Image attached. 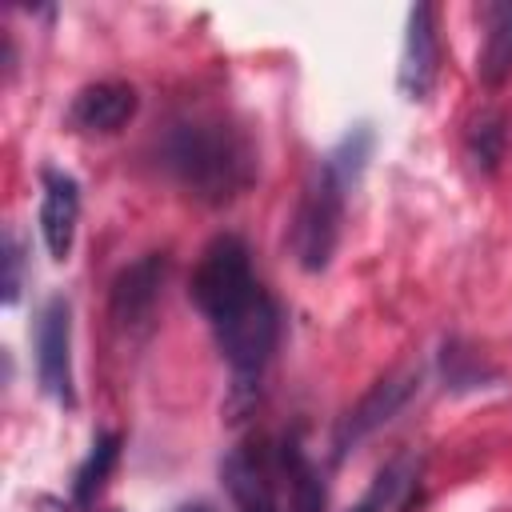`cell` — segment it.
Segmentation results:
<instances>
[{
	"instance_id": "18",
	"label": "cell",
	"mask_w": 512,
	"mask_h": 512,
	"mask_svg": "<svg viewBox=\"0 0 512 512\" xmlns=\"http://www.w3.org/2000/svg\"><path fill=\"white\" fill-rule=\"evenodd\" d=\"M4 304L12 308L16 300H20V292H24V244H20V236L8 228L4 232Z\"/></svg>"
},
{
	"instance_id": "16",
	"label": "cell",
	"mask_w": 512,
	"mask_h": 512,
	"mask_svg": "<svg viewBox=\"0 0 512 512\" xmlns=\"http://www.w3.org/2000/svg\"><path fill=\"white\" fill-rule=\"evenodd\" d=\"M372 144H376V132H372V124H352L336 144H332V152L328 156H320L348 188H356L360 184V176H364V168H368V156H372Z\"/></svg>"
},
{
	"instance_id": "9",
	"label": "cell",
	"mask_w": 512,
	"mask_h": 512,
	"mask_svg": "<svg viewBox=\"0 0 512 512\" xmlns=\"http://www.w3.org/2000/svg\"><path fill=\"white\" fill-rule=\"evenodd\" d=\"M44 196H40V236L52 260H68L72 252V236H76V220H80V184L68 172L44 168L40 172Z\"/></svg>"
},
{
	"instance_id": "17",
	"label": "cell",
	"mask_w": 512,
	"mask_h": 512,
	"mask_svg": "<svg viewBox=\"0 0 512 512\" xmlns=\"http://www.w3.org/2000/svg\"><path fill=\"white\" fill-rule=\"evenodd\" d=\"M504 140H508L504 116H500V112H480V116L468 124V136H464L468 160H472L480 172H496L500 160H504Z\"/></svg>"
},
{
	"instance_id": "20",
	"label": "cell",
	"mask_w": 512,
	"mask_h": 512,
	"mask_svg": "<svg viewBox=\"0 0 512 512\" xmlns=\"http://www.w3.org/2000/svg\"><path fill=\"white\" fill-rule=\"evenodd\" d=\"M176 512H216V508H212L208 500H192V504H180Z\"/></svg>"
},
{
	"instance_id": "6",
	"label": "cell",
	"mask_w": 512,
	"mask_h": 512,
	"mask_svg": "<svg viewBox=\"0 0 512 512\" xmlns=\"http://www.w3.org/2000/svg\"><path fill=\"white\" fill-rule=\"evenodd\" d=\"M420 388V372L416 368H404V372H392L384 380H376L336 424L332 432V460H344L364 436H372L376 428H384Z\"/></svg>"
},
{
	"instance_id": "1",
	"label": "cell",
	"mask_w": 512,
	"mask_h": 512,
	"mask_svg": "<svg viewBox=\"0 0 512 512\" xmlns=\"http://www.w3.org/2000/svg\"><path fill=\"white\" fill-rule=\"evenodd\" d=\"M192 304L204 312L220 356L232 364V404L228 420H244L256 400V380L280 340V308L252 276V252L240 236L224 232L208 240L200 264L188 280Z\"/></svg>"
},
{
	"instance_id": "13",
	"label": "cell",
	"mask_w": 512,
	"mask_h": 512,
	"mask_svg": "<svg viewBox=\"0 0 512 512\" xmlns=\"http://www.w3.org/2000/svg\"><path fill=\"white\" fill-rule=\"evenodd\" d=\"M120 432H96V440H92V448H88V456H84V464L76 468V480H72V500H76V508H92V500H96V492L104 488V480H108V472L116 468V460H120Z\"/></svg>"
},
{
	"instance_id": "12",
	"label": "cell",
	"mask_w": 512,
	"mask_h": 512,
	"mask_svg": "<svg viewBox=\"0 0 512 512\" xmlns=\"http://www.w3.org/2000/svg\"><path fill=\"white\" fill-rule=\"evenodd\" d=\"M276 460H280V468L288 472V484H292V512H324V504H328L324 480H320L316 464L304 456V448H300L296 436H288L280 444V456Z\"/></svg>"
},
{
	"instance_id": "8",
	"label": "cell",
	"mask_w": 512,
	"mask_h": 512,
	"mask_svg": "<svg viewBox=\"0 0 512 512\" xmlns=\"http://www.w3.org/2000/svg\"><path fill=\"white\" fill-rule=\"evenodd\" d=\"M136 104H140V96L124 80L88 84L68 104V128H76V132H100V136L120 132L136 116Z\"/></svg>"
},
{
	"instance_id": "21",
	"label": "cell",
	"mask_w": 512,
	"mask_h": 512,
	"mask_svg": "<svg viewBox=\"0 0 512 512\" xmlns=\"http://www.w3.org/2000/svg\"><path fill=\"white\" fill-rule=\"evenodd\" d=\"M108 512H120V508H108Z\"/></svg>"
},
{
	"instance_id": "15",
	"label": "cell",
	"mask_w": 512,
	"mask_h": 512,
	"mask_svg": "<svg viewBox=\"0 0 512 512\" xmlns=\"http://www.w3.org/2000/svg\"><path fill=\"white\" fill-rule=\"evenodd\" d=\"M416 472H420V460L412 456H392L368 484V492L360 496V504H352L348 512H388V508H400V496L416 484Z\"/></svg>"
},
{
	"instance_id": "14",
	"label": "cell",
	"mask_w": 512,
	"mask_h": 512,
	"mask_svg": "<svg viewBox=\"0 0 512 512\" xmlns=\"http://www.w3.org/2000/svg\"><path fill=\"white\" fill-rule=\"evenodd\" d=\"M440 380H444V388H452V392H476V388H488L500 372L492 368V364H484L464 340H444L440 344Z\"/></svg>"
},
{
	"instance_id": "19",
	"label": "cell",
	"mask_w": 512,
	"mask_h": 512,
	"mask_svg": "<svg viewBox=\"0 0 512 512\" xmlns=\"http://www.w3.org/2000/svg\"><path fill=\"white\" fill-rule=\"evenodd\" d=\"M36 508H40V512H64V504H60V500H52V496H40V500H36Z\"/></svg>"
},
{
	"instance_id": "5",
	"label": "cell",
	"mask_w": 512,
	"mask_h": 512,
	"mask_svg": "<svg viewBox=\"0 0 512 512\" xmlns=\"http://www.w3.org/2000/svg\"><path fill=\"white\" fill-rule=\"evenodd\" d=\"M36 380L40 388L64 404L76 408V388H72V304L64 296H48L40 316H36Z\"/></svg>"
},
{
	"instance_id": "3",
	"label": "cell",
	"mask_w": 512,
	"mask_h": 512,
	"mask_svg": "<svg viewBox=\"0 0 512 512\" xmlns=\"http://www.w3.org/2000/svg\"><path fill=\"white\" fill-rule=\"evenodd\" d=\"M344 196H348V184L320 160L312 176L304 180L292 232H288V248L304 272H324L328 260L336 256L340 224H344Z\"/></svg>"
},
{
	"instance_id": "2",
	"label": "cell",
	"mask_w": 512,
	"mask_h": 512,
	"mask_svg": "<svg viewBox=\"0 0 512 512\" xmlns=\"http://www.w3.org/2000/svg\"><path fill=\"white\" fill-rule=\"evenodd\" d=\"M160 168L200 204H232L256 184V144L224 116H180L164 128Z\"/></svg>"
},
{
	"instance_id": "10",
	"label": "cell",
	"mask_w": 512,
	"mask_h": 512,
	"mask_svg": "<svg viewBox=\"0 0 512 512\" xmlns=\"http://www.w3.org/2000/svg\"><path fill=\"white\" fill-rule=\"evenodd\" d=\"M224 488L236 504V512H280L276 488H272V464L264 448H236L220 464Z\"/></svg>"
},
{
	"instance_id": "4",
	"label": "cell",
	"mask_w": 512,
	"mask_h": 512,
	"mask_svg": "<svg viewBox=\"0 0 512 512\" xmlns=\"http://www.w3.org/2000/svg\"><path fill=\"white\" fill-rule=\"evenodd\" d=\"M164 276H168V252H144L140 260H132L128 268L116 272L112 288H108V316L120 332L140 336L152 328L160 292H164Z\"/></svg>"
},
{
	"instance_id": "11",
	"label": "cell",
	"mask_w": 512,
	"mask_h": 512,
	"mask_svg": "<svg viewBox=\"0 0 512 512\" xmlns=\"http://www.w3.org/2000/svg\"><path fill=\"white\" fill-rule=\"evenodd\" d=\"M484 16H488V36L480 48V80L496 88L512 76V0L488 4Z\"/></svg>"
},
{
	"instance_id": "7",
	"label": "cell",
	"mask_w": 512,
	"mask_h": 512,
	"mask_svg": "<svg viewBox=\"0 0 512 512\" xmlns=\"http://www.w3.org/2000/svg\"><path fill=\"white\" fill-rule=\"evenodd\" d=\"M440 76V36H436V12L432 4H416L408 12V32H404V52H400V72L396 84L404 100H428Z\"/></svg>"
}]
</instances>
